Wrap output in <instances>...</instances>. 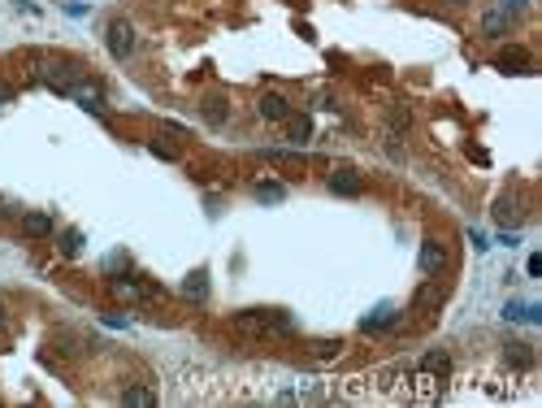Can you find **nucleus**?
I'll return each mask as SVG.
<instances>
[{"label":"nucleus","instance_id":"9","mask_svg":"<svg viewBox=\"0 0 542 408\" xmlns=\"http://www.w3.org/2000/svg\"><path fill=\"white\" fill-rule=\"evenodd\" d=\"M503 317H508V321H529V326H538V321H542V304L508 300V304H503Z\"/></svg>","mask_w":542,"mask_h":408},{"label":"nucleus","instance_id":"29","mask_svg":"<svg viewBox=\"0 0 542 408\" xmlns=\"http://www.w3.org/2000/svg\"><path fill=\"white\" fill-rule=\"evenodd\" d=\"M499 243H503V248H516V243H521V235H516V231H503Z\"/></svg>","mask_w":542,"mask_h":408},{"label":"nucleus","instance_id":"20","mask_svg":"<svg viewBox=\"0 0 542 408\" xmlns=\"http://www.w3.org/2000/svg\"><path fill=\"white\" fill-rule=\"evenodd\" d=\"M516 213H521V209H516V196H499L495 200V217L499 222H516Z\"/></svg>","mask_w":542,"mask_h":408},{"label":"nucleus","instance_id":"14","mask_svg":"<svg viewBox=\"0 0 542 408\" xmlns=\"http://www.w3.org/2000/svg\"><path fill=\"white\" fill-rule=\"evenodd\" d=\"M508 22H512V13H503V9H490V13L482 18V35H486V39H499V35L508 31Z\"/></svg>","mask_w":542,"mask_h":408},{"label":"nucleus","instance_id":"22","mask_svg":"<svg viewBox=\"0 0 542 408\" xmlns=\"http://www.w3.org/2000/svg\"><path fill=\"white\" fill-rule=\"evenodd\" d=\"M287 122H291V139L295 144H304L308 135H313V122H308V117H287Z\"/></svg>","mask_w":542,"mask_h":408},{"label":"nucleus","instance_id":"15","mask_svg":"<svg viewBox=\"0 0 542 408\" xmlns=\"http://www.w3.org/2000/svg\"><path fill=\"white\" fill-rule=\"evenodd\" d=\"M183 295H187V300H209V274H204V269L187 274V283H183Z\"/></svg>","mask_w":542,"mask_h":408},{"label":"nucleus","instance_id":"18","mask_svg":"<svg viewBox=\"0 0 542 408\" xmlns=\"http://www.w3.org/2000/svg\"><path fill=\"white\" fill-rule=\"evenodd\" d=\"M9 348H13V313H9L5 295H0V352H9Z\"/></svg>","mask_w":542,"mask_h":408},{"label":"nucleus","instance_id":"21","mask_svg":"<svg viewBox=\"0 0 542 408\" xmlns=\"http://www.w3.org/2000/svg\"><path fill=\"white\" fill-rule=\"evenodd\" d=\"M79 248H83V231H74V226H70V231L61 235V252H65V257H79Z\"/></svg>","mask_w":542,"mask_h":408},{"label":"nucleus","instance_id":"11","mask_svg":"<svg viewBox=\"0 0 542 408\" xmlns=\"http://www.w3.org/2000/svg\"><path fill=\"white\" fill-rule=\"evenodd\" d=\"M261 117H269V122H287V117H291V105H287V96H278V91H265V96H261Z\"/></svg>","mask_w":542,"mask_h":408},{"label":"nucleus","instance_id":"19","mask_svg":"<svg viewBox=\"0 0 542 408\" xmlns=\"http://www.w3.org/2000/svg\"><path fill=\"white\" fill-rule=\"evenodd\" d=\"M521 65H529L525 48H503V53H499V70H521Z\"/></svg>","mask_w":542,"mask_h":408},{"label":"nucleus","instance_id":"1","mask_svg":"<svg viewBox=\"0 0 542 408\" xmlns=\"http://www.w3.org/2000/svg\"><path fill=\"white\" fill-rule=\"evenodd\" d=\"M447 382H451V356L447 352H430L425 361L408 365V404H438L447 395Z\"/></svg>","mask_w":542,"mask_h":408},{"label":"nucleus","instance_id":"27","mask_svg":"<svg viewBox=\"0 0 542 408\" xmlns=\"http://www.w3.org/2000/svg\"><path fill=\"white\" fill-rule=\"evenodd\" d=\"M525 5H529V0H499V9H503V13H521Z\"/></svg>","mask_w":542,"mask_h":408},{"label":"nucleus","instance_id":"13","mask_svg":"<svg viewBox=\"0 0 542 408\" xmlns=\"http://www.w3.org/2000/svg\"><path fill=\"white\" fill-rule=\"evenodd\" d=\"M22 231H27L31 239H48V235H53V217H48V213H27V217H22Z\"/></svg>","mask_w":542,"mask_h":408},{"label":"nucleus","instance_id":"30","mask_svg":"<svg viewBox=\"0 0 542 408\" xmlns=\"http://www.w3.org/2000/svg\"><path fill=\"white\" fill-rule=\"evenodd\" d=\"M525 269H529V278H538V274H542V257H529Z\"/></svg>","mask_w":542,"mask_h":408},{"label":"nucleus","instance_id":"17","mask_svg":"<svg viewBox=\"0 0 542 408\" xmlns=\"http://www.w3.org/2000/svg\"><path fill=\"white\" fill-rule=\"evenodd\" d=\"M122 404L148 408V404H157V391H152V387H126V391H122Z\"/></svg>","mask_w":542,"mask_h":408},{"label":"nucleus","instance_id":"32","mask_svg":"<svg viewBox=\"0 0 542 408\" xmlns=\"http://www.w3.org/2000/svg\"><path fill=\"white\" fill-rule=\"evenodd\" d=\"M443 5H469V0H443Z\"/></svg>","mask_w":542,"mask_h":408},{"label":"nucleus","instance_id":"25","mask_svg":"<svg viewBox=\"0 0 542 408\" xmlns=\"http://www.w3.org/2000/svg\"><path fill=\"white\" fill-rule=\"evenodd\" d=\"M148 148H152V157H161V161H178V152L165 148V144H148Z\"/></svg>","mask_w":542,"mask_h":408},{"label":"nucleus","instance_id":"28","mask_svg":"<svg viewBox=\"0 0 542 408\" xmlns=\"http://www.w3.org/2000/svg\"><path fill=\"white\" fill-rule=\"evenodd\" d=\"M105 326H117V330H122V326H131V317H122V313H105Z\"/></svg>","mask_w":542,"mask_h":408},{"label":"nucleus","instance_id":"6","mask_svg":"<svg viewBox=\"0 0 542 408\" xmlns=\"http://www.w3.org/2000/svg\"><path fill=\"white\" fill-rule=\"evenodd\" d=\"M395 321H399V309H395V304H378L373 313H365V317H360V330L378 335V330H391Z\"/></svg>","mask_w":542,"mask_h":408},{"label":"nucleus","instance_id":"4","mask_svg":"<svg viewBox=\"0 0 542 408\" xmlns=\"http://www.w3.org/2000/svg\"><path fill=\"white\" fill-rule=\"evenodd\" d=\"M65 96H74V100H79V105H83L87 113H100V109H105V87H100L96 79H87V74H83V79L74 83Z\"/></svg>","mask_w":542,"mask_h":408},{"label":"nucleus","instance_id":"26","mask_svg":"<svg viewBox=\"0 0 542 408\" xmlns=\"http://www.w3.org/2000/svg\"><path fill=\"white\" fill-rule=\"evenodd\" d=\"M65 13H70V18H87V13H91V5H79V0H70Z\"/></svg>","mask_w":542,"mask_h":408},{"label":"nucleus","instance_id":"7","mask_svg":"<svg viewBox=\"0 0 542 408\" xmlns=\"http://www.w3.org/2000/svg\"><path fill=\"white\" fill-rule=\"evenodd\" d=\"M330 191L334 196H360L365 191V178H360L356 170H334L330 174Z\"/></svg>","mask_w":542,"mask_h":408},{"label":"nucleus","instance_id":"8","mask_svg":"<svg viewBox=\"0 0 542 408\" xmlns=\"http://www.w3.org/2000/svg\"><path fill=\"white\" fill-rule=\"evenodd\" d=\"M443 265H447L443 243H438V239H425V243H421V274H425V278H434Z\"/></svg>","mask_w":542,"mask_h":408},{"label":"nucleus","instance_id":"3","mask_svg":"<svg viewBox=\"0 0 542 408\" xmlns=\"http://www.w3.org/2000/svg\"><path fill=\"white\" fill-rule=\"evenodd\" d=\"M235 330H243V335H291L295 317L278 309H243L235 313Z\"/></svg>","mask_w":542,"mask_h":408},{"label":"nucleus","instance_id":"5","mask_svg":"<svg viewBox=\"0 0 542 408\" xmlns=\"http://www.w3.org/2000/svg\"><path fill=\"white\" fill-rule=\"evenodd\" d=\"M109 53L117 61H126L135 53V31H131V22H109Z\"/></svg>","mask_w":542,"mask_h":408},{"label":"nucleus","instance_id":"12","mask_svg":"<svg viewBox=\"0 0 542 408\" xmlns=\"http://www.w3.org/2000/svg\"><path fill=\"white\" fill-rule=\"evenodd\" d=\"M200 113H204V122H209V126H221V122L230 117V105H226V96H209V100L200 105Z\"/></svg>","mask_w":542,"mask_h":408},{"label":"nucleus","instance_id":"31","mask_svg":"<svg viewBox=\"0 0 542 408\" xmlns=\"http://www.w3.org/2000/svg\"><path fill=\"white\" fill-rule=\"evenodd\" d=\"M9 96H13V91H9L5 83H0V105H5V100H9Z\"/></svg>","mask_w":542,"mask_h":408},{"label":"nucleus","instance_id":"16","mask_svg":"<svg viewBox=\"0 0 542 408\" xmlns=\"http://www.w3.org/2000/svg\"><path fill=\"white\" fill-rule=\"evenodd\" d=\"M252 196L265 200V204H282V200H287V187H282V183H265V178H261V183L252 187Z\"/></svg>","mask_w":542,"mask_h":408},{"label":"nucleus","instance_id":"10","mask_svg":"<svg viewBox=\"0 0 542 408\" xmlns=\"http://www.w3.org/2000/svg\"><path fill=\"white\" fill-rule=\"evenodd\" d=\"M503 361L512 365V374H529V369H534V348H529V343H508Z\"/></svg>","mask_w":542,"mask_h":408},{"label":"nucleus","instance_id":"23","mask_svg":"<svg viewBox=\"0 0 542 408\" xmlns=\"http://www.w3.org/2000/svg\"><path fill=\"white\" fill-rule=\"evenodd\" d=\"M412 122V113H408V105H395L391 109V131H404V126Z\"/></svg>","mask_w":542,"mask_h":408},{"label":"nucleus","instance_id":"24","mask_svg":"<svg viewBox=\"0 0 542 408\" xmlns=\"http://www.w3.org/2000/svg\"><path fill=\"white\" fill-rule=\"evenodd\" d=\"M339 339H321V343H313V356H339Z\"/></svg>","mask_w":542,"mask_h":408},{"label":"nucleus","instance_id":"2","mask_svg":"<svg viewBox=\"0 0 542 408\" xmlns=\"http://www.w3.org/2000/svg\"><path fill=\"white\" fill-rule=\"evenodd\" d=\"M31 79H39V83H48L53 91L65 96L74 83L83 79V65H74L65 57H31Z\"/></svg>","mask_w":542,"mask_h":408}]
</instances>
